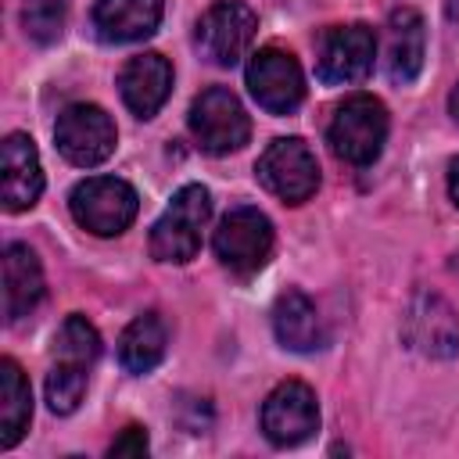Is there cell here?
Instances as JSON below:
<instances>
[{"label":"cell","mask_w":459,"mask_h":459,"mask_svg":"<svg viewBox=\"0 0 459 459\" xmlns=\"http://www.w3.org/2000/svg\"><path fill=\"white\" fill-rule=\"evenodd\" d=\"M212 215V194L201 183H186L172 194L169 208L151 226V255L158 262L183 265L201 251V230Z\"/></svg>","instance_id":"6da1fadb"},{"label":"cell","mask_w":459,"mask_h":459,"mask_svg":"<svg viewBox=\"0 0 459 459\" xmlns=\"http://www.w3.org/2000/svg\"><path fill=\"white\" fill-rule=\"evenodd\" d=\"M330 151L348 165H373L387 140V108L369 97L355 93L344 104H337L330 126H326Z\"/></svg>","instance_id":"7a4b0ae2"},{"label":"cell","mask_w":459,"mask_h":459,"mask_svg":"<svg viewBox=\"0 0 459 459\" xmlns=\"http://www.w3.org/2000/svg\"><path fill=\"white\" fill-rule=\"evenodd\" d=\"M68 208L82 230H90L97 237H118L133 226L140 197L118 176H90V179L75 183V190L68 194Z\"/></svg>","instance_id":"3957f363"},{"label":"cell","mask_w":459,"mask_h":459,"mask_svg":"<svg viewBox=\"0 0 459 459\" xmlns=\"http://www.w3.org/2000/svg\"><path fill=\"white\" fill-rule=\"evenodd\" d=\"M258 18L244 0H215L194 29V43L201 57H208L219 68H233L255 43Z\"/></svg>","instance_id":"277c9868"},{"label":"cell","mask_w":459,"mask_h":459,"mask_svg":"<svg viewBox=\"0 0 459 459\" xmlns=\"http://www.w3.org/2000/svg\"><path fill=\"white\" fill-rule=\"evenodd\" d=\"M190 133L201 151L208 154H230L240 151L251 136V118L244 104L237 100L233 90L226 86H208L201 97L190 104Z\"/></svg>","instance_id":"5b68a950"},{"label":"cell","mask_w":459,"mask_h":459,"mask_svg":"<svg viewBox=\"0 0 459 459\" xmlns=\"http://www.w3.org/2000/svg\"><path fill=\"white\" fill-rule=\"evenodd\" d=\"M212 247H215V258L226 269H233L240 276H251L273 255V222L258 208L237 204L222 215L215 237H212Z\"/></svg>","instance_id":"8992f818"},{"label":"cell","mask_w":459,"mask_h":459,"mask_svg":"<svg viewBox=\"0 0 459 459\" xmlns=\"http://www.w3.org/2000/svg\"><path fill=\"white\" fill-rule=\"evenodd\" d=\"M255 176H258V183H262L269 194H276V197L287 201V204L308 201V197L316 194V186H319L316 154H312L308 143L298 140V136H280V140H273V143L262 151V158H258V165H255Z\"/></svg>","instance_id":"52a82bcc"},{"label":"cell","mask_w":459,"mask_h":459,"mask_svg":"<svg viewBox=\"0 0 459 459\" xmlns=\"http://www.w3.org/2000/svg\"><path fill=\"white\" fill-rule=\"evenodd\" d=\"M244 79L258 108H265L269 115H290L305 100V72L290 50L280 47L255 50L244 68Z\"/></svg>","instance_id":"ba28073f"},{"label":"cell","mask_w":459,"mask_h":459,"mask_svg":"<svg viewBox=\"0 0 459 459\" xmlns=\"http://www.w3.org/2000/svg\"><path fill=\"white\" fill-rule=\"evenodd\" d=\"M115 122L104 108L97 104H68L61 115H57V126H54V143L57 151L79 165V169H93L100 161L111 158L115 151Z\"/></svg>","instance_id":"9c48e42d"},{"label":"cell","mask_w":459,"mask_h":459,"mask_svg":"<svg viewBox=\"0 0 459 459\" xmlns=\"http://www.w3.org/2000/svg\"><path fill=\"white\" fill-rule=\"evenodd\" d=\"M377 57V36L369 25H333L319 36L316 47V75L326 86H348L369 75Z\"/></svg>","instance_id":"30bf717a"},{"label":"cell","mask_w":459,"mask_h":459,"mask_svg":"<svg viewBox=\"0 0 459 459\" xmlns=\"http://www.w3.org/2000/svg\"><path fill=\"white\" fill-rule=\"evenodd\" d=\"M262 430L280 448L308 441L319 430V405H316L312 387L301 380L276 384L269 398L262 402Z\"/></svg>","instance_id":"8fae6325"},{"label":"cell","mask_w":459,"mask_h":459,"mask_svg":"<svg viewBox=\"0 0 459 459\" xmlns=\"http://www.w3.org/2000/svg\"><path fill=\"white\" fill-rule=\"evenodd\" d=\"M402 333L427 359H452L459 351V319L452 305L434 290L412 294L405 319H402Z\"/></svg>","instance_id":"7c38bea8"},{"label":"cell","mask_w":459,"mask_h":459,"mask_svg":"<svg viewBox=\"0 0 459 459\" xmlns=\"http://www.w3.org/2000/svg\"><path fill=\"white\" fill-rule=\"evenodd\" d=\"M43 194V169L36 143L25 133L4 136L0 147V201L7 212H25Z\"/></svg>","instance_id":"4fadbf2b"},{"label":"cell","mask_w":459,"mask_h":459,"mask_svg":"<svg viewBox=\"0 0 459 459\" xmlns=\"http://www.w3.org/2000/svg\"><path fill=\"white\" fill-rule=\"evenodd\" d=\"M169 90H172V65L158 50L129 57L118 72V93L136 118H154L158 108L169 100Z\"/></svg>","instance_id":"5bb4252c"},{"label":"cell","mask_w":459,"mask_h":459,"mask_svg":"<svg viewBox=\"0 0 459 459\" xmlns=\"http://www.w3.org/2000/svg\"><path fill=\"white\" fill-rule=\"evenodd\" d=\"M384 72L391 82H412L427 57V29L412 7L391 11L384 25Z\"/></svg>","instance_id":"9a60e30c"},{"label":"cell","mask_w":459,"mask_h":459,"mask_svg":"<svg viewBox=\"0 0 459 459\" xmlns=\"http://www.w3.org/2000/svg\"><path fill=\"white\" fill-rule=\"evenodd\" d=\"M165 0H97L93 29L104 43H133L158 29Z\"/></svg>","instance_id":"2e32d148"},{"label":"cell","mask_w":459,"mask_h":459,"mask_svg":"<svg viewBox=\"0 0 459 459\" xmlns=\"http://www.w3.org/2000/svg\"><path fill=\"white\" fill-rule=\"evenodd\" d=\"M43 298V269L32 247L7 244L4 247V316L7 323L25 319Z\"/></svg>","instance_id":"e0dca14e"},{"label":"cell","mask_w":459,"mask_h":459,"mask_svg":"<svg viewBox=\"0 0 459 459\" xmlns=\"http://www.w3.org/2000/svg\"><path fill=\"white\" fill-rule=\"evenodd\" d=\"M273 333L290 351H316L323 348V323L312 298L298 287H287L273 305Z\"/></svg>","instance_id":"ac0fdd59"},{"label":"cell","mask_w":459,"mask_h":459,"mask_svg":"<svg viewBox=\"0 0 459 459\" xmlns=\"http://www.w3.org/2000/svg\"><path fill=\"white\" fill-rule=\"evenodd\" d=\"M165 344H169V330H165V319L158 312H143L136 316L122 337H118V359L129 373H151L161 355H165Z\"/></svg>","instance_id":"d6986e66"},{"label":"cell","mask_w":459,"mask_h":459,"mask_svg":"<svg viewBox=\"0 0 459 459\" xmlns=\"http://www.w3.org/2000/svg\"><path fill=\"white\" fill-rule=\"evenodd\" d=\"M32 420V391L14 359L0 362V448L18 445Z\"/></svg>","instance_id":"ffe728a7"},{"label":"cell","mask_w":459,"mask_h":459,"mask_svg":"<svg viewBox=\"0 0 459 459\" xmlns=\"http://www.w3.org/2000/svg\"><path fill=\"white\" fill-rule=\"evenodd\" d=\"M97 355H100V333L93 330V323L86 316H68L54 337V366L90 373Z\"/></svg>","instance_id":"44dd1931"},{"label":"cell","mask_w":459,"mask_h":459,"mask_svg":"<svg viewBox=\"0 0 459 459\" xmlns=\"http://www.w3.org/2000/svg\"><path fill=\"white\" fill-rule=\"evenodd\" d=\"M22 25L32 43H54L65 32V0H22Z\"/></svg>","instance_id":"7402d4cb"},{"label":"cell","mask_w":459,"mask_h":459,"mask_svg":"<svg viewBox=\"0 0 459 459\" xmlns=\"http://www.w3.org/2000/svg\"><path fill=\"white\" fill-rule=\"evenodd\" d=\"M86 380H90V373L68 369V366H54V362H50V373H47V405H50L57 416L75 412L79 402H82V394H86Z\"/></svg>","instance_id":"603a6c76"},{"label":"cell","mask_w":459,"mask_h":459,"mask_svg":"<svg viewBox=\"0 0 459 459\" xmlns=\"http://www.w3.org/2000/svg\"><path fill=\"white\" fill-rule=\"evenodd\" d=\"M108 455L115 459H122V455H147V430L143 427H126L115 441H111V448H108Z\"/></svg>","instance_id":"cb8c5ba5"},{"label":"cell","mask_w":459,"mask_h":459,"mask_svg":"<svg viewBox=\"0 0 459 459\" xmlns=\"http://www.w3.org/2000/svg\"><path fill=\"white\" fill-rule=\"evenodd\" d=\"M448 194H452V201L459 208V158L448 161Z\"/></svg>","instance_id":"d4e9b609"},{"label":"cell","mask_w":459,"mask_h":459,"mask_svg":"<svg viewBox=\"0 0 459 459\" xmlns=\"http://www.w3.org/2000/svg\"><path fill=\"white\" fill-rule=\"evenodd\" d=\"M445 7H448V18H452V22H455V25H459V0H448V4H445Z\"/></svg>","instance_id":"484cf974"},{"label":"cell","mask_w":459,"mask_h":459,"mask_svg":"<svg viewBox=\"0 0 459 459\" xmlns=\"http://www.w3.org/2000/svg\"><path fill=\"white\" fill-rule=\"evenodd\" d=\"M448 108H452V115H455V118H459V86H455V90H452V97H448Z\"/></svg>","instance_id":"4316f807"}]
</instances>
